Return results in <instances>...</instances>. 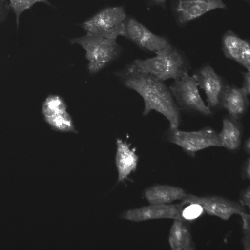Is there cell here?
Wrapping results in <instances>:
<instances>
[{
	"label": "cell",
	"mask_w": 250,
	"mask_h": 250,
	"mask_svg": "<svg viewBox=\"0 0 250 250\" xmlns=\"http://www.w3.org/2000/svg\"><path fill=\"white\" fill-rule=\"evenodd\" d=\"M124 83L137 92L143 98V115H147L154 110L164 116L169 126L178 127L181 123V109L164 81L139 70L132 64L124 72Z\"/></svg>",
	"instance_id": "cell-1"
},
{
	"label": "cell",
	"mask_w": 250,
	"mask_h": 250,
	"mask_svg": "<svg viewBox=\"0 0 250 250\" xmlns=\"http://www.w3.org/2000/svg\"><path fill=\"white\" fill-rule=\"evenodd\" d=\"M153 57L137 59L132 63L140 70L165 81L179 79L188 74L191 68L187 58L170 44L155 53Z\"/></svg>",
	"instance_id": "cell-2"
},
{
	"label": "cell",
	"mask_w": 250,
	"mask_h": 250,
	"mask_svg": "<svg viewBox=\"0 0 250 250\" xmlns=\"http://www.w3.org/2000/svg\"><path fill=\"white\" fill-rule=\"evenodd\" d=\"M72 44H78L85 51L88 61L87 68L90 73H96L114 60L121 48L116 39H109L86 34L70 39Z\"/></svg>",
	"instance_id": "cell-3"
},
{
	"label": "cell",
	"mask_w": 250,
	"mask_h": 250,
	"mask_svg": "<svg viewBox=\"0 0 250 250\" xmlns=\"http://www.w3.org/2000/svg\"><path fill=\"white\" fill-rule=\"evenodd\" d=\"M127 16L123 6L107 7L85 20L80 26L86 34L116 39L124 36Z\"/></svg>",
	"instance_id": "cell-4"
},
{
	"label": "cell",
	"mask_w": 250,
	"mask_h": 250,
	"mask_svg": "<svg viewBox=\"0 0 250 250\" xmlns=\"http://www.w3.org/2000/svg\"><path fill=\"white\" fill-rule=\"evenodd\" d=\"M165 137L168 142L178 146L190 156L208 147L221 146L218 133L210 127L187 131L169 126L165 132Z\"/></svg>",
	"instance_id": "cell-5"
},
{
	"label": "cell",
	"mask_w": 250,
	"mask_h": 250,
	"mask_svg": "<svg viewBox=\"0 0 250 250\" xmlns=\"http://www.w3.org/2000/svg\"><path fill=\"white\" fill-rule=\"evenodd\" d=\"M198 87L194 77L188 74L175 80L169 88L180 109L191 114L210 116L212 112L202 100Z\"/></svg>",
	"instance_id": "cell-6"
},
{
	"label": "cell",
	"mask_w": 250,
	"mask_h": 250,
	"mask_svg": "<svg viewBox=\"0 0 250 250\" xmlns=\"http://www.w3.org/2000/svg\"><path fill=\"white\" fill-rule=\"evenodd\" d=\"M193 76L206 96L208 106L213 112L222 107V99L228 86L226 80L209 65L200 68Z\"/></svg>",
	"instance_id": "cell-7"
},
{
	"label": "cell",
	"mask_w": 250,
	"mask_h": 250,
	"mask_svg": "<svg viewBox=\"0 0 250 250\" xmlns=\"http://www.w3.org/2000/svg\"><path fill=\"white\" fill-rule=\"evenodd\" d=\"M181 200L185 205L199 204L209 215L225 220H229L234 214L240 215L245 212L244 207L240 203L216 196L200 197L186 193Z\"/></svg>",
	"instance_id": "cell-8"
},
{
	"label": "cell",
	"mask_w": 250,
	"mask_h": 250,
	"mask_svg": "<svg viewBox=\"0 0 250 250\" xmlns=\"http://www.w3.org/2000/svg\"><path fill=\"white\" fill-rule=\"evenodd\" d=\"M124 37L139 48L155 53L165 48L169 44L167 38L153 33L131 16H127Z\"/></svg>",
	"instance_id": "cell-9"
},
{
	"label": "cell",
	"mask_w": 250,
	"mask_h": 250,
	"mask_svg": "<svg viewBox=\"0 0 250 250\" xmlns=\"http://www.w3.org/2000/svg\"><path fill=\"white\" fill-rule=\"evenodd\" d=\"M42 112L45 121L53 130L62 132L76 131L66 104L61 96L48 95L42 104Z\"/></svg>",
	"instance_id": "cell-10"
},
{
	"label": "cell",
	"mask_w": 250,
	"mask_h": 250,
	"mask_svg": "<svg viewBox=\"0 0 250 250\" xmlns=\"http://www.w3.org/2000/svg\"><path fill=\"white\" fill-rule=\"evenodd\" d=\"M185 206L182 202L177 204H150L148 206L126 210L123 213L122 217L134 222L157 219L186 221L182 215Z\"/></svg>",
	"instance_id": "cell-11"
},
{
	"label": "cell",
	"mask_w": 250,
	"mask_h": 250,
	"mask_svg": "<svg viewBox=\"0 0 250 250\" xmlns=\"http://www.w3.org/2000/svg\"><path fill=\"white\" fill-rule=\"evenodd\" d=\"M226 8L222 0H178L176 13L178 23L185 25L210 11Z\"/></svg>",
	"instance_id": "cell-12"
},
{
	"label": "cell",
	"mask_w": 250,
	"mask_h": 250,
	"mask_svg": "<svg viewBox=\"0 0 250 250\" xmlns=\"http://www.w3.org/2000/svg\"><path fill=\"white\" fill-rule=\"evenodd\" d=\"M115 164L118 172V182H124L132 172H135L139 157L130 145L121 139L116 140Z\"/></svg>",
	"instance_id": "cell-13"
},
{
	"label": "cell",
	"mask_w": 250,
	"mask_h": 250,
	"mask_svg": "<svg viewBox=\"0 0 250 250\" xmlns=\"http://www.w3.org/2000/svg\"><path fill=\"white\" fill-rule=\"evenodd\" d=\"M248 96L241 87L228 85L223 96L222 107L229 115L240 120L246 114L249 106Z\"/></svg>",
	"instance_id": "cell-14"
},
{
	"label": "cell",
	"mask_w": 250,
	"mask_h": 250,
	"mask_svg": "<svg viewBox=\"0 0 250 250\" xmlns=\"http://www.w3.org/2000/svg\"><path fill=\"white\" fill-rule=\"evenodd\" d=\"M228 114L222 119V128L218 133L221 146L229 151H235L240 146L243 134V127L240 122Z\"/></svg>",
	"instance_id": "cell-15"
},
{
	"label": "cell",
	"mask_w": 250,
	"mask_h": 250,
	"mask_svg": "<svg viewBox=\"0 0 250 250\" xmlns=\"http://www.w3.org/2000/svg\"><path fill=\"white\" fill-rule=\"evenodd\" d=\"M179 187L157 184L147 188L144 197L150 204H168L177 200H181L186 194Z\"/></svg>",
	"instance_id": "cell-16"
},
{
	"label": "cell",
	"mask_w": 250,
	"mask_h": 250,
	"mask_svg": "<svg viewBox=\"0 0 250 250\" xmlns=\"http://www.w3.org/2000/svg\"><path fill=\"white\" fill-rule=\"evenodd\" d=\"M170 247L173 250H192L194 245L186 221L175 220L168 236Z\"/></svg>",
	"instance_id": "cell-17"
},
{
	"label": "cell",
	"mask_w": 250,
	"mask_h": 250,
	"mask_svg": "<svg viewBox=\"0 0 250 250\" xmlns=\"http://www.w3.org/2000/svg\"><path fill=\"white\" fill-rule=\"evenodd\" d=\"M243 41L233 31L226 32L222 40V50L226 57L238 63Z\"/></svg>",
	"instance_id": "cell-18"
},
{
	"label": "cell",
	"mask_w": 250,
	"mask_h": 250,
	"mask_svg": "<svg viewBox=\"0 0 250 250\" xmlns=\"http://www.w3.org/2000/svg\"><path fill=\"white\" fill-rule=\"evenodd\" d=\"M11 10L15 16L16 23L18 28L20 18L21 14L24 11L30 9L37 3H43L45 4L51 5L48 0H8Z\"/></svg>",
	"instance_id": "cell-19"
},
{
	"label": "cell",
	"mask_w": 250,
	"mask_h": 250,
	"mask_svg": "<svg viewBox=\"0 0 250 250\" xmlns=\"http://www.w3.org/2000/svg\"><path fill=\"white\" fill-rule=\"evenodd\" d=\"M182 210V215L186 221H192L198 218L204 213V209L199 204L192 203L188 204Z\"/></svg>",
	"instance_id": "cell-20"
},
{
	"label": "cell",
	"mask_w": 250,
	"mask_h": 250,
	"mask_svg": "<svg viewBox=\"0 0 250 250\" xmlns=\"http://www.w3.org/2000/svg\"><path fill=\"white\" fill-rule=\"evenodd\" d=\"M238 63L250 71V45L247 40H244Z\"/></svg>",
	"instance_id": "cell-21"
},
{
	"label": "cell",
	"mask_w": 250,
	"mask_h": 250,
	"mask_svg": "<svg viewBox=\"0 0 250 250\" xmlns=\"http://www.w3.org/2000/svg\"><path fill=\"white\" fill-rule=\"evenodd\" d=\"M11 11L8 0H0V24L7 19Z\"/></svg>",
	"instance_id": "cell-22"
},
{
	"label": "cell",
	"mask_w": 250,
	"mask_h": 250,
	"mask_svg": "<svg viewBox=\"0 0 250 250\" xmlns=\"http://www.w3.org/2000/svg\"><path fill=\"white\" fill-rule=\"evenodd\" d=\"M240 216L242 220V229L244 235H250V216L246 212L241 213Z\"/></svg>",
	"instance_id": "cell-23"
},
{
	"label": "cell",
	"mask_w": 250,
	"mask_h": 250,
	"mask_svg": "<svg viewBox=\"0 0 250 250\" xmlns=\"http://www.w3.org/2000/svg\"><path fill=\"white\" fill-rule=\"evenodd\" d=\"M243 81L241 88L247 94H250V71L242 72Z\"/></svg>",
	"instance_id": "cell-24"
},
{
	"label": "cell",
	"mask_w": 250,
	"mask_h": 250,
	"mask_svg": "<svg viewBox=\"0 0 250 250\" xmlns=\"http://www.w3.org/2000/svg\"><path fill=\"white\" fill-rule=\"evenodd\" d=\"M240 203L243 206L250 207V188L248 187L243 190L240 196Z\"/></svg>",
	"instance_id": "cell-25"
},
{
	"label": "cell",
	"mask_w": 250,
	"mask_h": 250,
	"mask_svg": "<svg viewBox=\"0 0 250 250\" xmlns=\"http://www.w3.org/2000/svg\"><path fill=\"white\" fill-rule=\"evenodd\" d=\"M242 170V175L246 178L250 179V159H248L246 161Z\"/></svg>",
	"instance_id": "cell-26"
},
{
	"label": "cell",
	"mask_w": 250,
	"mask_h": 250,
	"mask_svg": "<svg viewBox=\"0 0 250 250\" xmlns=\"http://www.w3.org/2000/svg\"><path fill=\"white\" fill-rule=\"evenodd\" d=\"M242 244L245 250H250V235H244L242 239Z\"/></svg>",
	"instance_id": "cell-27"
},
{
	"label": "cell",
	"mask_w": 250,
	"mask_h": 250,
	"mask_svg": "<svg viewBox=\"0 0 250 250\" xmlns=\"http://www.w3.org/2000/svg\"><path fill=\"white\" fill-rule=\"evenodd\" d=\"M167 0H150L149 4L151 5H158L165 7Z\"/></svg>",
	"instance_id": "cell-28"
},
{
	"label": "cell",
	"mask_w": 250,
	"mask_h": 250,
	"mask_svg": "<svg viewBox=\"0 0 250 250\" xmlns=\"http://www.w3.org/2000/svg\"><path fill=\"white\" fill-rule=\"evenodd\" d=\"M244 149L246 153L250 154V138L249 137L246 141L244 146Z\"/></svg>",
	"instance_id": "cell-29"
},
{
	"label": "cell",
	"mask_w": 250,
	"mask_h": 250,
	"mask_svg": "<svg viewBox=\"0 0 250 250\" xmlns=\"http://www.w3.org/2000/svg\"></svg>",
	"instance_id": "cell-30"
}]
</instances>
